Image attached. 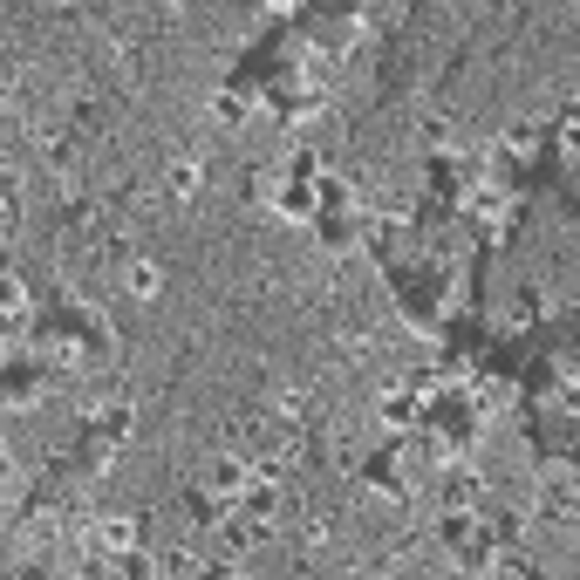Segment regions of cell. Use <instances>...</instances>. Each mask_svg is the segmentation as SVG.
Listing matches in <instances>:
<instances>
[{"mask_svg": "<svg viewBox=\"0 0 580 580\" xmlns=\"http://www.w3.org/2000/svg\"><path fill=\"white\" fill-rule=\"evenodd\" d=\"M273 7H287V0H273Z\"/></svg>", "mask_w": 580, "mask_h": 580, "instance_id": "obj_3", "label": "cell"}, {"mask_svg": "<svg viewBox=\"0 0 580 580\" xmlns=\"http://www.w3.org/2000/svg\"><path fill=\"white\" fill-rule=\"evenodd\" d=\"M130 287H137V294H157V267H151V260H144V267H130Z\"/></svg>", "mask_w": 580, "mask_h": 580, "instance_id": "obj_2", "label": "cell"}, {"mask_svg": "<svg viewBox=\"0 0 580 580\" xmlns=\"http://www.w3.org/2000/svg\"><path fill=\"white\" fill-rule=\"evenodd\" d=\"M205 485H212V499H239V492H246V471H239V464H212Z\"/></svg>", "mask_w": 580, "mask_h": 580, "instance_id": "obj_1", "label": "cell"}]
</instances>
